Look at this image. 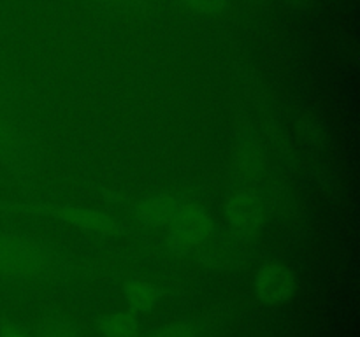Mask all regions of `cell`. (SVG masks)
Wrapping results in <instances>:
<instances>
[{"instance_id":"obj_1","label":"cell","mask_w":360,"mask_h":337,"mask_svg":"<svg viewBox=\"0 0 360 337\" xmlns=\"http://www.w3.org/2000/svg\"><path fill=\"white\" fill-rule=\"evenodd\" d=\"M65 262L44 239L0 230V277L42 281L63 272Z\"/></svg>"},{"instance_id":"obj_2","label":"cell","mask_w":360,"mask_h":337,"mask_svg":"<svg viewBox=\"0 0 360 337\" xmlns=\"http://www.w3.org/2000/svg\"><path fill=\"white\" fill-rule=\"evenodd\" d=\"M21 213L60 221L67 227L91 235H101V237H120L129 232L125 221H122L115 214L88 206H77V204L32 200V202H21Z\"/></svg>"},{"instance_id":"obj_3","label":"cell","mask_w":360,"mask_h":337,"mask_svg":"<svg viewBox=\"0 0 360 337\" xmlns=\"http://www.w3.org/2000/svg\"><path fill=\"white\" fill-rule=\"evenodd\" d=\"M167 230V246L174 255L186 256L199 253L217 234L213 214L202 204L183 200Z\"/></svg>"},{"instance_id":"obj_4","label":"cell","mask_w":360,"mask_h":337,"mask_svg":"<svg viewBox=\"0 0 360 337\" xmlns=\"http://www.w3.org/2000/svg\"><path fill=\"white\" fill-rule=\"evenodd\" d=\"M269 206L262 193L253 186L234 190L225 200V223L234 237L245 242L255 241L264 230Z\"/></svg>"},{"instance_id":"obj_5","label":"cell","mask_w":360,"mask_h":337,"mask_svg":"<svg viewBox=\"0 0 360 337\" xmlns=\"http://www.w3.org/2000/svg\"><path fill=\"white\" fill-rule=\"evenodd\" d=\"M255 293L262 302L278 305L294 295L297 277L292 267L283 262H267L255 274Z\"/></svg>"},{"instance_id":"obj_6","label":"cell","mask_w":360,"mask_h":337,"mask_svg":"<svg viewBox=\"0 0 360 337\" xmlns=\"http://www.w3.org/2000/svg\"><path fill=\"white\" fill-rule=\"evenodd\" d=\"M183 200L174 193H151L134 204L132 218L144 230H162L171 223Z\"/></svg>"},{"instance_id":"obj_7","label":"cell","mask_w":360,"mask_h":337,"mask_svg":"<svg viewBox=\"0 0 360 337\" xmlns=\"http://www.w3.org/2000/svg\"><path fill=\"white\" fill-rule=\"evenodd\" d=\"M232 165L239 179L245 181V186H252L262 178L264 168H266V154L255 137L248 133H243L239 137L234 146Z\"/></svg>"},{"instance_id":"obj_8","label":"cell","mask_w":360,"mask_h":337,"mask_svg":"<svg viewBox=\"0 0 360 337\" xmlns=\"http://www.w3.org/2000/svg\"><path fill=\"white\" fill-rule=\"evenodd\" d=\"M248 244L250 242L234 237L231 232L225 237H218L217 232L214 237L197 255L202 258L206 265L217 267V269H231V267L239 265L246 258Z\"/></svg>"},{"instance_id":"obj_9","label":"cell","mask_w":360,"mask_h":337,"mask_svg":"<svg viewBox=\"0 0 360 337\" xmlns=\"http://www.w3.org/2000/svg\"><path fill=\"white\" fill-rule=\"evenodd\" d=\"M123 293H125V300L129 304V311L136 312V315L151 311L162 297L157 284L143 279V277H134V279L127 281L123 286Z\"/></svg>"},{"instance_id":"obj_10","label":"cell","mask_w":360,"mask_h":337,"mask_svg":"<svg viewBox=\"0 0 360 337\" xmlns=\"http://www.w3.org/2000/svg\"><path fill=\"white\" fill-rule=\"evenodd\" d=\"M102 337H136L139 332V319L132 311L109 312L98 322Z\"/></svg>"},{"instance_id":"obj_11","label":"cell","mask_w":360,"mask_h":337,"mask_svg":"<svg viewBox=\"0 0 360 337\" xmlns=\"http://www.w3.org/2000/svg\"><path fill=\"white\" fill-rule=\"evenodd\" d=\"M34 337H79L76 326L69 322V319L62 318V316H49V318L42 319L35 329Z\"/></svg>"},{"instance_id":"obj_12","label":"cell","mask_w":360,"mask_h":337,"mask_svg":"<svg viewBox=\"0 0 360 337\" xmlns=\"http://www.w3.org/2000/svg\"><path fill=\"white\" fill-rule=\"evenodd\" d=\"M297 128L301 136L306 139V143L319 146V144L326 140V128H323L316 116L302 114L297 121Z\"/></svg>"},{"instance_id":"obj_13","label":"cell","mask_w":360,"mask_h":337,"mask_svg":"<svg viewBox=\"0 0 360 337\" xmlns=\"http://www.w3.org/2000/svg\"><path fill=\"white\" fill-rule=\"evenodd\" d=\"M178 2L202 16H218L227 9L229 0H178Z\"/></svg>"},{"instance_id":"obj_14","label":"cell","mask_w":360,"mask_h":337,"mask_svg":"<svg viewBox=\"0 0 360 337\" xmlns=\"http://www.w3.org/2000/svg\"><path fill=\"white\" fill-rule=\"evenodd\" d=\"M151 337H195V330L188 323H171L155 332Z\"/></svg>"},{"instance_id":"obj_15","label":"cell","mask_w":360,"mask_h":337,"mask_svg":"<svg viewBox=\"0 0 360 337\" xmlns=\"http://www.w3.org/2000/svg\"><path fill=\"white\" fill-rule=\"evenodd\" d=\"M0 337H34L25 326L13 319H2L0 323Z\"/></svg>"},{"instance_id":"obj_16","label":"cell","mask_w":360,"mask_h":337,"mask_svg":"<svg viewBox=\"0 0 360 337\" xmlns=\"http://www.w3.org/2000/svg\"><path fill=\"white\" fill-rule=\"evenodd\" d=\"M13 132H14V125H11L7 119L0 118V154L4 153V147H6L7 140L11 139Z\"/></svg>"},{"instance_id":"obj_17","label":"cell","mask_w":360,"mask_h":337,"mask_svg":"<svg viewBox=\"0 0 360 337\" xmlns=\"http://www.w3.org/2000/svg\"><path fill=\"white\" fill-rule=\"evenodd\" d=\"M16 213H21V202H7V200H0V220Z\"/></svg>"},{"instance_id":"obj_18","label":"cell","mask_w":360,"mask_h":337,"mask_svg":"<svg viewBox=\"0 0 360 337\" xmlns=\"http://www.w3.org/2000/svg\"><path fill=\"white\" fill-rule=\"evenodd\" d=\"M283 2L294 11H308L315 4V0H283Z\"/></svg>"},{"instance_id":"obj_19","label":"cell","mask_w":360,"mask_h":337,"mask_svg":"<svg viewBox=\"0 0 360 337\" xmlns=\"http://www.w3.org/2000/svg\"><path fill=\"white\" fill-rule=\"evenodd\" d=\"M98 2L105 4L111 7H130L137 2V0H98Z\"/></svg>"},{"instance_id":"obj_20","label":"cell","mask_w":360,"mask_h":337,"mask_svg":"<svg viewBox=\"0 0 360 337\" xmlns=\"http://www.w3.org/2000/svg\"><path fill=\"white\" fill-rule=\"evenodd\" d=\"M250 2H266V0H250Z\"/></svg>"}]
</instances>
